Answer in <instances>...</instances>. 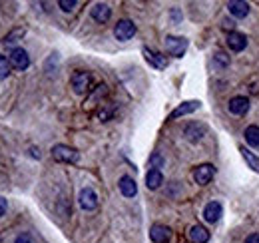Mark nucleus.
<instances>
[{"label":"nucleus","mask_w":259,"mask_h":243,"mask_svg":"<svg viewBox=\"0 0 259 243\" xmlns=\"http://www.w3.org/2000/svg\"><path fill=\"white\" fill-rule=\"evenodd\" d=\"M163 44H165L167 54L176 56V58H182L186 54V50H188V40L182 38V36H165Z\"/></svg>","instance_id":"f257e3e1"},{"label":"nucleus","mask_w":259,"mask_h":243,"mask_svg":"<svg viewBox=\"0 0 259 243\" xmlns=\"http://www.w3.org/2000/svg\"><path fill=\"white\" fill-rule=\"evenodd\" d=\"M52 157L56 161H62V164H76L80 155H78V152L74 148L64 146V144H58V146L52 148Z\"/></svg>","instance_id":"f03ea898"},{"label":"nucleus","mask_w":259,"mask_h":243,"mask_svg":"<svg viewBox=\"0 0 259 243\" xmlns=\"http://www.w3.org/2000/svg\"><path fill=\"white\" fill-rule=\"evenodd\" d=\"M78 204H80V208H82V210H86V212L96 210L98 208L96 191H94L92 187H84V189L80 191V195H78Z\"/></svg>","instance_id":"7ed1b4c3"},{"label":"nucleus","mask_w":259,"mask_h":243,"mask_svg":"<svg viewBox=\"0 0 259 243\" xmlns=\"http://www.w3.org/2000/svg\"><path fill=\"white\" fill-rule=\"evenodd\" d=\"M8 60H10V66L16 68V70H26L30 66V56L24 48H14L8 56Z\"/></svg>","instance_id":"20e7f679"},{"label":"nucleus","mask_w":259,"mask_h":243,"mask_svg":"<svg viewBox=\"0 0 259 243\" xmlns=\"http://www.w3.org/2000/svg\"><path fill=\"white\" fill-rule=\"evenodd\" d=\"M213 176H215V168L211 164H201L194 170V180L199 185H207L213 180Z\"/></svg>","instance_id":"39448f33"},{"label":"nucleus","mask_w":259,"mask_h":243,"mask_svg":"<svg viewBox=\"0 0 259 243\" xmlns=\"http://www.w3.org/2000/svg\"><path fill=\"white\" fill-rule=\"evenodd\" d=\"M72 88L76 94H84V92L90 88V82H92V76L88 74V72H74V76H72Z\"/></svg>","instance_id":"423d86ee"},{"label":"nucleus","mask_w":259,"mask_h":243,"mask_svg":"<svg viewBox=\"0 0 259 243\" xmlns=\"http://www.w3.org/2000/svg\"><path fill=\"white\" fill-rule=\"evenodd\" d=\"M249 98H245V96H235V98H231L229 100V112L233 114V116H243V114H247L249 112Z\"/></svg>","instance_id":"0eeeda50"},{"label":"nucleus","mask_w":259,"mask_h":243,"mask_svg":"<svg viewBox=\"0 0 259 243\" xmlns=\"http://www.w3.org/2000/svg\"><path fill=\"white\" fill-rule=\"evenodd\" d=\"M134 34H136V24H134L132 20H120V22L116 24V28H114V36H116L118 40H122V42L134 38Z\"/></svg>","instance_id":"6e6552de"},{"label":"nucleus","mask_w":259,"mask_h":243,"mask_svg":"<svg viewBox=\"0 0 259 243\" xmlns=\"http://www.w3.org/2000/svg\"><path fill=\"white\" fill-rule=\"evenodd\" d=\"M150 237L154 243H167L171 239V229L167 225H162V223H156L152 225L150 229Z\"/></svg>","instance_id":"1a4fd4ad"},{"label":"nucleus","mask_w":259,"mask_h":243,"mask_svg":"<svg viewBox=\"0 0 259 243\" xmlns=\"http://www.w3.org/2000/svg\"><path fill=\"white\" fill-rule=\"evenodd\" d=\"M222 215H224V208H222V204H218V201H209V204L205 206V210H203V219H205L207 223H218V221L222 219Z\"/></svg>","instance_id":"9d476101"},{"label":"nucleus","mask_w":259,"mask_h":243,"mask_svg":"<svg viewBox=\"0 0 259 243\" xmlns=\"http://www.w3.org/2000/svg\"><path fill=\"white\" fill-rule=\"evenodd\" d=\"M184 136H186V140H190V142L195 144V142H199L205 136V126H201L197 122H192V124H188L184 128Z\"/></svg>","instance_id":"9b49d317"},{"label":"nucleus","mask_w":259,"mask_h":243,"mask_svg":"<svg viewBox=\"0 0 259 243\" xmlns=\"http://www.w3.org/2000/svg\"><path fill=\"white\" fill-rule=\"evenodd\" d=\"M227 46H229L233 52H241V50H245V46H247V36L241 34V32H229V36H227Z\"/></svg>","instance_id":"f8f14e48"},{"label":"nucleus","mask_w":259,"mask_h":243,"mask_svg":"<svg viewBox=\"0 0 259 243\" xmlns=\"http://www.w3.org/2000/svg\"><path fill=\"white\" fill-rule=\"evenodd\" d=\"M110 16H112V8H110L108 4H104V2L94 4V8H92V18H94L96 22L104 24V22L110 20Z\"/></svg>","instance_id":"ddd939ff"},{"label":"nucleus","mask_w":259,"mask_h":243,"mask_svg":"<svg viewBox=\"0 0 259 243\" xmlns=\"http://www.w3.org/2000/svg\"><path fill=\"white\" fill-rule=\"evenodd\" d=\"M199 108V102L197 100H190V102H184V104H180L171 114H169V118L171 120H176V118H182V116H188V114H192Z\"/></svg>","instance_id":"4468645a"},{"label":"nucleus","mask_w":259,"mask_h":243,"mask_svg":"<svg viewBox=\"0 0 259 243\" xmlns=\"http://www.w3.org/2000/svg\"><path fill=\"white\" fill-rule=\"evenodd\" d=\"M227 8H229V14L233 18H245L249 14V4L243 2V0H233V2L227 4Z\"/></svg>","instance_id":"2eb2a0df"},{"label":"nucleus","mask_w":259,"mask_h":243,"mask_svg":"<svg viewBox=\"0 0 259 243\" xmlns=\"http://www.w3.org/2000/svg\"><path fill=\"white\" fill-rule=\"evenodd\" d=\"M144 56H146V60L150 62L154 68H158V70H162V68L167 66L165 56H162L160 52H154V50H150V48H144Z\"/></svg>","instance_id":"dca6fc26"},{"label":"nucleus","mask_w":259,"mask_h":243,"mask_svg":"<svg viewBox=\"0 0 259 243\" xmlns=\"http://www.w3.org/2000/svg\"><path fill=\"white\" fill-rule=\"evenodd\" d=\"M118 185H120L122 195H126V197H134V195L138 193V185H136V182H134L130 176H122Z\"/></svg>","instance_id":"f3484780"},{"label":"nucleus","mask_w":259,"mask_h":243,"mask_svg":"<svg viewBox=\"0 0 259 243\" xmlns=\"http://www.w3.org/2000/svg\"><path fill=\"white\" fill-rule=\"evenodd\" d=\"M190 239H192V243H207L209 241V231L203 225H194L190 229Z\"/></svg>","instance_id":"a211bd4d"},{"label":"nucleus","mask_w":259,"mask_h":243,"mask_svg":"<svg viewBox=\"0 0 259 243\" xmlns=\"http://www.w3.org/2000/svg\"><path fill=\"white\" fill-rule=\"evenodd\" d=\"M162 183H163V176L160 170H150L146 174V185H148V189H158Z\"/></svg>","instance_id":"6ab92c4d"},{"label":"nucleus","mask_w":259,"mask_h":243,"mask_svg":"<svg viewBox=\"0 0 259 243\" xmlns=\"http://www.w3.org/2000/svg\"><path fill=\"white\" fill-rule=\"evenodd\" d=\"M239 152H241V155H243V159L247 161V166H249L253 172H257L259 174V157L257 155H255L253 152H249V148H245V146H241Z\"/></svg>","instance_id":"aec40b11"},{"label":"nucleus","mask_w":259,"mask_h":243,"mask_svg":"<svg viewBox=\"0 0 259 243\" xmlns=\"http://www.w3.org/2000/svg\"><path fill=\"white\" fill-rule=\"evenodd\" d=\"M243 136H245V142H247L251 148H257L259 146V128L257 126H249V128H245Z\"/></svg>","instance_id":"412c9836"},{"label":"nucleus","mask_w":259,"mask_h":243,"mask_svg":"<svg viewBox=\"0 0 259 243\" xmlns=\"http://www.w3.org/2000/svg\"><path fill=\"white\" fill-rule=\"evenodd\" d=\"M10 60L6 58V56H2L0 54V80H4V78H8V74H10Z\"/></svg>","instance_id":"4be33fe9"},{"label":"nucleus","mask_w":259,"mask_h":243,"mask_svg":"<svg viewBox=\"0 0 259 243\" xmlns=\"http://www.w3.org/2000/svg\"><path fill=\"white\" fill-rule=\"evenodd\" d=\"M24 28H14V30L10 32L6 38H4V44H10V42H16V38H22L24 36Z\"/></svg>","instance_id":"5701e85b"},{"label":"nucleus","mask_w":259,"mask_h":243,"mask_svg":"<svg viewBox=\"0 0 259 243\" xmlns=\"http://www.w3.org/2000/svg\"><path fill=\"white\" fill-rule=\"evenodd\" d=\"M58 6H60L64 12H72V10L78 6V2H76V0H60Z\"/></svg>","instance_id":"b1692460"},{"label":"nucleus","mask_w":259,"mask_h":243,"mask_svg":"<svg viewBox=\"0 0 259 243\" xmlns=\"http://www.w3.org/2000/svg\"><path fill=\"white\" fill-rule=\"evenodd\" d=\"M162 164H163L162 155H160V153H154V155H152V159H150V168H152V170H160V168H162Z\"/></svg>","instance_id":"393cba45"},{"label":"nucleus","mask_w":259,"mask_h":243,"mask_svg":"<svg viewBox=\"0 0 259 243\" xmlns=\"http://www.w3.org/2000/svg\"><path fill=\"white\" fill-rule=\"evenodd\" d=\"M215 64H220V66H227L229 64V58H227L226 52H215Z\"/></svg>","instance_id":"a878e982"},{"label":"nucleus","mask_w":259,"mask_h":243,"mask_svg":"<svg viewBox=\"0 0 259 243\" xmlns=\"http://www.w3.org/2000/svg\"><path fill=\"white\" fill-rule=\"evenodd\" d=\"M14 243H34V241L32 237H30V233H20V235H16Z\"/></svg>","instance_id":"bb28decb"},{"label":"nucleus","mask_w":259,"mask_h":243,"mask_svg":"<svg viewBox=\"0 0 259 243\" xmlns=\"http://www.w3.org/2000/svg\"><path fill=\"white\" fill-rule=\"evenodd\" d=\"M6 210H8V201L4 197H0V217L6 213Z\"/></svg>","instance_id":"cd10ccee"},{"label":"nucleus","mask_w":259,"mask_h":243,"mask_svg":"<svg viewBox=\"0 0 259 243\" xmlns=\"http://www.w3.org/2000/svg\"><path fill=\"white\" fill-rule=\"evenodd\" d=\"M245 243H259V233H251V235L245 239Z\"/></svg>","instance_id":"c85d7f7f"}]
</instances>
